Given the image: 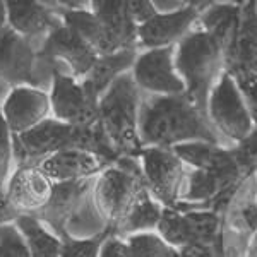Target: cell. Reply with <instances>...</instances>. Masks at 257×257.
Masks as SVG:
<instances>
[{"instance_id":"cell-5","label":"cell","mask_w":257,"mask_h":257,"mask_svg":"<svg viewBox=\"0 0 257 257\" xmlns=\"http://www.w3.org/2000/svg\"><path fill=\"white\" fill-rule=\"evenodd\" d=\"M146 187L143 168L134 158H120L103 170L96 184V204L106 225L118 230L139 192Z\"/></svg>"},{"instance_id":"cell-29","label":"cell","mask_w":257,"mask_h":257,"mask_svg":"<svg viewBox=\"0 0 257 257\" xmlns=\"http://www.w3.org/2000/svg\"><path fill=\"white\" fill-rule=\"evenodd\" d=\"M125 240L131 257H161L168 247L160 235L149 233V231L128 235Z\"/></svg>"},{"instance_id":"cell-2","label":"cell","mask_w":257,"mask_h":257,"mask_svg":"<svg viewBox=\"0 0 257 257\" xmlns=\"http://www.w3.org/2000/svg\"><path fill=\"white\" fill-rule=\"evenodd\" d=\"M12 148L19 167L33 165L35 160L40 163L41 160L65 149L86 151L96 156L106 167L115 165L122 158L99 122L91 127H76L57 118H47L31 131L12 136Z\"/></svg>"},{"instance_id":"cell-6","label":"cell","mask_w":257,"mask_h":257,"mask_svg":"<svg viewBox=\"0 0 257 257\" xmlns=\"http://www.w3.org/2000/svg\"><path fill=\"white\" fill-rule=\"evenodd\" d=\"M208 117L211 125L235 143L243 141L255 128L242 91L226 70H223L209 94Z\"/></svg>"},{"instance_id":"cell-34","label":"cell","mask_w":257,"mask_h":257,"mask_svg":"<svg viewBox=\"0 0 257 257\" xmlns=\"http://www.w3.org/2000/svg\"><path fill=\"white\" fill-rule=\"evenodd\" d=\"M99 257H131L127 240H122L120 237H117V235H111V237L103 243L101 250H99Z\"/></svg>"},{"instance_id":"cell-17","label":"cell","mask_w":257,"mask_h":257,"mask_svg":"<svg viewBox=\"0 0 257 257\" xmlns=\"http://www.w3.org/2000/svg\"><path fill=\"white\" fill-rule=\"evenodd\" d=\"M53 190V182L45 175L36 165L18 167L11 182L6 187V194L11 204L23 214H35L47 206Z\"/></svg>"},{"instance_id":"cell-22","label":"cell","mask_w":257,"mask_h":257,"mask_svg":"<svg viewBox=\"0 0 257 257\" xmlns=\"http://www.w3.org/2000/svg\"><path fill=\"white\" fill-rule=\"evenodd\" d=\"M182 163L190 165L194 170H230L240 168L233 149L221 148L213 143H185L172 148ZM242 170V168H240ZM243 172V170H242Z\"/></svg>"},{"instance_id":"cell-38","label":"cell","mask_w":257,"mask_h":257,"mask_svg":"<svg viewBox=\"0 0 257 257\" xmlns=\"http://www.w3.org/2000/svg\"><path fill=\"white\" fill-rule=\"evenodd\" d=\"M255 240H257V237H255Z\"/></svg>"},{"instance_id":"cell-19","label":"cell","mask_w":257,"mask_h":257,"mask_svg":"<svg viewBox=\"0 0 257 257\" xmlns=\"http://www.w3.org/2000/svg\"><path fill=\"white\" fill-rule=\"evenodd\" d=\"M36 167L53 184H60V182H74L94 177L98 172H103L106 165H103L96 156L81 149H65L41 160L40 163H36Z\"/></svg>"},{"instance_id":"cell-16","label":"cell","mask_w":257,"mask_h":257,"mask_svg":"<svg viewBox=\"0 0 257 257\" xmlns=\"http://www.w3.org/2000/svg\"><path fill=\"white\" fill-rule=\"evenodd\" d=\"M93 177L81 178L74 182H60L53 184L52 196L45 208L36 211L33 216H36L41 223H47L52 228L53 233L60 240L70 237L69 233V223L74 218L81 206V201L91 189Z\"/></svg>"},{"instance_id":"cell-4","label":"cell","mask_w":257,"mask_h":257,"mask_svg":"<svg viewBox=\"0 0 257 257\" xmlns=\"http://www.w3.org/2000/svg\"><path fill=\"white\" fill-rule=\"evenodd\" d=\"M139 88L131 72L120 76L99 98V123L110 143L125 158H139Z\"/></svg>"},{"instance_id":"cell-36","label":"cell","mask_w":257,"mask_h":257,"mask_svg":"<svg viewBox=\"0 0 257 257\" xmlns=\"http://www.w3.org/2000/svg\"><path fill=\"white\" fill-rule=\"evenodd\" d=\"M7 24V11H6V2L0 0V28Z\"/></svg>"},{"instance_id":"cell-27","label":"cell","mask_w":257,"mask_h":257,"mask_svg":"<svg viewBox=\"0 0 257 257\" xmlns=\"http://www.w3.org/2000/svg\"><path fill=\"white\" fill-rule=\"evenodd\" d=\"M111 235H117L115 228L106 225L99 233L94 237L77 240L72 237H67L62 240V252L60 257H99V250H101L103 243L108 240Z\"/></svg>"},{"instance_id":"cell-33","label":"cell","mask_w":257,"mask_h":257,"mask_svg":"<svg viewBox=\"0 0 257 257\" xmlns=\"http://www.w3.org/2000/svg\"><path fill=\"white\" fill-rule=\"evenodd\" d=\"M127 2H128V11H131L132 19H134V23L138 26L148 23L149 19L158 14L156 4L151 2V0H127Z\"/></svg>"},{"instance_id":"cell-37","label":"cell","mask_w":257,"mask_h":257,"mask_svg":"<svg viewBox=\"0 0 257 257\" xmlns=\"http://www.w3.org/2000/svg\"><path fill=\"white\" fill-rule=\"evenodd\" d=\"M161 257H182V252L178 248H173V247H167V250L161 254Z\"/></svg>"},{"instance_id":"cell-13","label":"cell","mask_w":257,"mask_h":257,"mask_svg":"<svg viewBox=\"0 0 257 257\" xmlns=\"http://www.w3.org/2000/svg\"><path fill=\"white\" fill-rule=\"evenodd\" d=\"M36 55H38V59L48 60L50 64L57 59L67 62L70 70H72V76L82 77V79L93 69L99 57L96 50L65 24L50 33Z\"/></svg>"},{"instance_id":"cell-30","label":"cell","mask_w":257,"mask_h":257,"mask_svg":"<svg viewBox=\"0 0 257 257\" xmlns=\"http://www.w3.org/2000/svg\"><path fill=\"white\" fill-rule=\"evenodd\" d=\"M0 257H31L26 240L14 223L0 226Z\"/></svg>"},{"instance_id":"cell-28","label":"cell","mask_w":257,"mask_h":257,"mask_svg":"<svg viewBox=\"0 0 257 257\" xmlns=\"http://www.w3.org/2000/svg\"><path fill=\"white\" fill-rule=\"evenodd\" d=\"M187 219L192 226L194 243H204V245L216 247L219 242V219L216 213H189Z\"/></svg>"},{"instance_id":"cell-11","label":"cell","mask_w":257,"mask_h":257,"mask_svg":"<svg viewBox=\"0 0 257 257\" xmlns=\"http://www.w3.org/2000/svg\"><path fill=\"white\" fill-rule=\"evenodd\" d=\"M225 70L237 84L257 79V2H242L238 30L225 53Z\"/></svg>"},{"instance_id":"cell-20","label":"cell","mask_w":257,"mask_h":257,"mask_svg":"<svg viewBox=\"0 0 257 257\" xmlns=\"http://www.w3.org/2000/svg\"><path fill=\"white\" fill-rule=\"evenodd\" d=\"M91 11L105 23L122 50H138V24L128 11L127 0H93Z\"/></svg>"},{"instance_id":"cell-25","label":"cell","mask_w":257,"mask_h":257,"mask_svg":"<svg viewBox=\"0 0 257 257\" xmlns=\"http://www.w3.org/2000/svg\"><path fill=\"white\" fill-rule=\"evenodd\" d=\"M14 225L23 233L31 257H60L62 240L55 233L48 231L33 214H21Z\"/></svg>"},{"instance_id":"cell-14","label":"cell","mask_w":257,"mask_h":257,"mask_svg":"<svg viewBox=\"0 0 257 257\" xmlns=\"http://www.w3.org/2000/svg\"><path fill=\"white\" fill-rule=\"evenodd\" d=\"M62 19L65 26L74 30L86 43L96 50L98 55H110L120 52L117 40L111 36L108 28L91 9H86L84 2H45Z\"/></svg>"},{"instance_id":"cell-8","label":"cell","mask_w":257,"mask_h":257,"mask_svg":"<svg viewBox=\"0 0 257 257\" xmlns=\"http://www.w3.org/2000/svg\"><path fill=\"white\" fill-rule=\"evenodd\" d=\"M139 158L143 161L144 182L151 196L163 208H177L184 180L182 160L168 148H143Z\"/></svg>"},{"instance_id":"cell-32","label":"cell","mask_w":257,"mask_h":257,"mask_svg":"<svg viewBox=\"0 0 257 257\" xmlns=\"http://www.w3.org/2000/svg\"><path fill=\"white\" fill-rule=\"evenodd\" d=\"M14 158V148H12V134L4 120L2 110H0V192L6 190V180L9 175L11 161Z\"/></svg>"},{"instance_id":"cell-10","label":"cell","mask_w":257,"mask_h":257,"mask_svg":"<svg viewBox=\"0 0 257 257\" xmlns=\"http://www.w3.org/2000/svg\"><path fill=\"white\" fill-rule=\"evenodd\" d=\"M208 4L189 2L170 12H158L148 23L138 26L139 47L148 50L175 47L190 33Z\"/></svg>"},{"instance_id":"cell-15","label":"cell","mask_w":257,"mask_h":257,"mask_svg":"<svg viewBox=\"0 0 257 257\" xmlns=\"http://www.w3.org/2000/svg\"><path fill=\"white\" fill-rule=\"evenodd\" d=\"M0 110L11 134L18 136L31 131L43 120H47L52 110V103H50V94L45 91L31 86H19L12 88Z\"/></svg>"},{"instance_id":"cell-7","label":"cell","mask_w":257,"mask_h":257,"mask_svg":"<svg viewBox=\"0 0 257 257\" xmlns=\"http://www.w3.org/2000/svg\"><path fill=\"white\" fill-rule=\"evenodd\" d=\"M52 103L53 118L69 125L91 127L99 122V99L77 82L74 76H67L52 64Z\"/></svg>"},{"instance_id":"cell-35","label":"cell","mask_w":257,"mask_h":257,"mask_svg":"<svg viewBox=\"0 0 257 257\" xmlns=\"http://www.w3.org/2000/svg\"><path fill=\"white\" fill-rule=\"evenodd\" d=\"M21 214L23 213H19V211L11 204L6 190H2V192H0V226L14 223Z\"/></svg>"},{"instance_id":"cell-18","label":"cell","mask_w":257,"mask_h":257,"mask_svg":"<svg viewBox=\"0 0 257 257\" xmlns=\"http://www.w3.org/2000/svg\"><path fill=\"white\" fill-rule=\"evenodd\" d=\"M7 24L24 38L36 35H50L60 28L62 19L45 2L36 0H7Z\"/></svg>"},{"instance_id":"cell-12","label":"cell","mask_w":257,"mask_h":257,"mask_svg":"<svg viewBox=\"0 0 257 257\" xmlns=\"http://www.w3.org/2000/svg\"><path fill=\"white\" fill-rule=\"evenodd\" d=\"M38 59L30 41L16 33L9 24L0 28V81L12 88H36L35 62Z\"/></svg>"},{"instance_id":"cell-23","label":"cell","mask_w":257,"mask_h":257,"mask_svg":"<svg viewBox=\"0 0 257 257\" xmlns=\"http://www.w3.org/2000/svg\"><path fill=\"white\" fill-rule=\"evenodd\" d=\"M240 9H242V2L240 4H216L211 2L202 11L199 21L202 23V30L208 31L218 45L221 47L223 53H226L230 43L233 41L235 35L238 30V21H240Z\"/></svg>"},{"instance_id":"cell-1","label":"cell","mask_w":257,"mask_h":257,"mask_svg":"<svg viewBox=\"0 0 257 257\" xmlns=\"http://www.w3.org/2000/svg\"><path fill=\"white\" fill-rule=\"evenodd\" d=\"M139 136L144 148L172 149L197 141L219 144L209 118L185 94L151 96L141 103Z\"/></svg>"},{"instance_id":"cell-21","label":"cell","mask_w":257,"mask_h":257,"mask_svg":"<svg viewBox=\"0 0 257 257\" xmlns=\"http://www.w3.org/2000/svg\"><path fill=\"white\" fill-rule=\"evenodd\" d=\"M138 55V50H120L110 55H99L96 64L81 82L93 96L99 99L120 76L132 70Z\"/></svg>"},{"instance_id":"cell-9","label":"cell","mask_w":257,"mask_h":257,"mask_svg":"<svg viewBox=\"0 0 257 257\" xmlns=\"http://www.w3.org/2000/svg\"><path fill=\"white\" fill-rule=\"evenodd\" d=\"M131 74L138 88L153 96L185 94V82L175 69V47L153 48L139 53Z\"/></svg>"},{"instance_id":"cell-26","label":"cell","mask_w":257,"mask_h":257,"mask_svg":"<svg viewBox=\"0 0 257 257\" xmlns=\"http://www.w3.org/2000/svg\"><path fill=\"white\" fill-rule=\"evenodd\" d=\"M160 237L167 245L173 248H185L194 243V233L187 214L175 208H163V214L156 226Z\"/></svg>"},{"instance_id":"cell-3","label":"cell","mask_w":257,"mask_h":257,"mask_svg":"<svg viewBox=\"0 0 257 257\" xmlns=\"http://www.w3.org/2000/svg\"><path fill=\"white\" fill-rule=\"evenodd\" d=\"M175 69L185 82V96L208 117L209 94L225 70L218 41L202 28L190 31L175 48Z\"/></svg>"},{"instance_id":"cell-24","label":"cell","mask_w":257,"mask_h":257,"mask_svg":"<svg viewBox=\"0 0 257 257\" xmlns=\"http://www.w3.org/2000/svg\"><path fill=\"white\" fill-rule=\"evenodd\" d=\"M161 214H163V206L151 196L148 187H144L134 201L131 211L127 213L123 223L117 230V237L118 235L128 237V235L144 233L151 228H156L161 219Z\"/></svg>"},{"instance_id":"cell-31","label":"cell","mask_w":257,"mask_h":257,"mask_svg":"<svg viewBox=\"0 0 257 257\" xmlns=\"http://www.w3.org/2000/svg\"><path fill=\"white\" fill-rule=\"evenodd\" d=\"M235 153L240 168L245 175H250L257 170V127L252 131L250 136H247L243 141L237 143V146L231 148Z\"/></svg>"}]
</instances>
